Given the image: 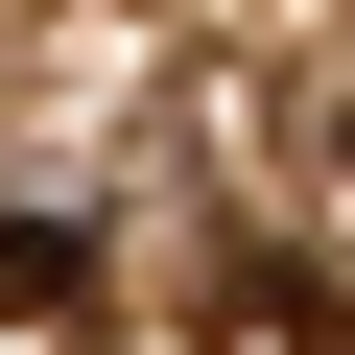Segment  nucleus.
<instances>
[{
  "label": "nucleus",
  "instance_id": "obj_1",
  "mask_svg": "<svg viewBox=\"0 0 355 355\" xmlns=\"http://www.w3.org/2000/svg\"><path fill=\"white\" fill-rule=\"evenodd\" d=\"M214 355H355V331H331L308 261H237V284H214Z\"/></svg>",
  "mask_w": 355,
  "mask_h": 355
},
{
  "label": "nucleus",
  "instance_id": "obj_2",
  "mask_svg": "<svg viewBox=\"0 0 355 355\" xmlns=\"http://www.w3.org/2000/svg\"><path fill=\"white\" fill-rule=\"evenodd\" d=\"M0 308L71 331V308H95V237H71V214H0Z\"/></svg>",
  "mask_w": 355,
  "mask_h": 355
}]
</instances>
